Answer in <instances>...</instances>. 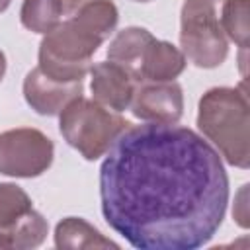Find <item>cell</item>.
I'll return each instance as SVG.
<instances>
[{
  "instance_id": "2",
  "label": "cell",
  "mask_w": 250,
  "mask_h": 250,
  "mask_svg": "<svg viewBox=\"0 0 250 250\" xmlns=\"http://www.w3.org/2000/svg\"><path fill=\"white\" fill-rule=\"evenodd\" d=\"M119 23L117 6L111 0H92L68 20L43 35L37 66L53 80L80 82L92 68V57Z\"/></svg>"
},
{
  "instance_id": "7",
  "label": "cell",
  "mask_w": 250,
  "mask_h": 250,
  "mask_svg": "<svg viewBox=\"0 0 250 250\" xmlns=\"http://www.w3.org/2000/svg\"><path fill=\"white\" fill-rule=\"evenodd\" d=\"M129 109L137 119L146 123H178L184 115V90L176 80L141 82Z\"/></svg>"
},
{
  "instance_id": "5",
  "label": "cell",
  "mask_w": 250,
  "mask_h": 250,
  "mask_svg": "<svg viewBox=\"0 0 250 250\" xmlns=\"http://www.w3.org/2000/svg\"><path fill=\"white\" fill-rule=\"evenodd\" d=\"M225 0H184L180 10V47L197 68H217L227 61L229 39L221 25Z\"/></svg>"
},
{
  "instance_id": "16",
  "label": "cell",
  "mask_w": 250,
  "mask_h": 250,
  "mask_svg": "<svg viewBox=\"0 0 250 250\" xmlns=\"http://www.w3.org/2000/svg\"><path fill=\"white\" fill-rule=\"evenodd\" d=\"M31 209L33 203L25 189L10 182L0 184V229L12 227Z\"/></svg>"
},
{
  "instance_id": "4",
  "label": "cell",
  "mask_w": 250,
  "mask_h": 250,
  "mask_svg": "<svg viewBox=\"0 0 250 250\" xmlns=\"http://www.w3.org/2000/svg\"><path fill=\"white\" fill-rule=\"evenodd\" d=\"M131 123L117 111L84 96L72 100L59 113L62 139L86 160H98Z\"/></svg>"
},
{
  "instance_id": "14",
  "label": "cell",
  "mask_w": 250,
  "mask_h": 250,
  "mask_svg": "<svg viewBox=\"0 0 250 250\" xmlns=\"http://www.w3.org/2000/svg\"><path fill=\"white\" fill-rule=\"evenodd\" d=\"M61 0H23L20 10V21L25 29L33 33H49L62 21Z\"/></svg>"
},
{
  "instance_id": "20",
  "label": "cell",
  "mask_w": 250,
  "mask_h": 250,
  "mask_svg": "<svg viewBox=\"0 0 250 250\" xmlns=\"http://www.w3.org/2000/svg\"><path fill=\"white\" fill-rule=\"evenodd\" d=\"M10 4H12V0H0V14L6 12L10 8Z\"/></svg>"
},
{
  "instance_id": "12",
  "label": "cell",
  "mask_w": 250,
  "mask_h": 250,
  "mask_svg": "<svg viewBox=\"0 0 250 250\" xmlns=\"http://www.w3.org/2000/svg\"><path fill=\"white\" fill-rule=\"evenodd\" d=\"M55 246L57 248H72V250H96V248H113L119 250V244L111 238L104 236L94 225H90L82 217H64L55 227Z\"/></svg>"
},
{
  "instance_id": "8",
  "label": "cell",
  "mask_w": 250,
  "mask_h": 250,
  "mask_svg": "<svg viewBox=\"0 0 250 250\" xmlns=\"http://www.w3.org/2000/svg\"><path fill=\"white\" fill-rule=\"evenodd\" d=\"M23 98L27 105L39 115H59L72 100L84 92V80L80 82H59L49 78L39 66L31 68L23 78Z\"/></svg>"
},
{
  "instance_id": "17",
  "label": "cell",
  "mask_w": 250,
  "mask_h": 250,
  "mask_svg": "<svg viewBox=\"0 0 250 250\" xmlns=\"http://www.w3.org/2000/svg\"><path fill=\"white\" fill-rule=\"evenodd\" d=\"M246 189H248V184H244L242 186V189H240V193H238V197H240V203H238V209H234L232 211V215H234V219H236V223L242 227V229H248V211H246Z\"/></svg>"
},
{
  "instance_id": "13",
  "label": "cell",
  "mask_w": 250,
  "mask_h": 250,
  "mask_svg": "<svg viewBox=\"0 0 250 250\" xmlns=\"http://www.w3.org/2000/svg\"><path fill=\"white\" fill-rule=\"evenodd\" d=\"M47 234H49L47 219L39 211L31 209L12 227L0 229V248H10V250L37 248L43 244Z\"/></svg>"
},
{
  "instance_id": "19",
  "label": "cell",
  "mask_w": 250,
  "mask_h": 250,
  "mask_svg": "<svg viewBox=\"0 0 250 250\" xmlns=\"http://www.w3.org/2000/svg\"><path fill=\"white\" fill-rule=\"evenodd\" d=\"M4 74H6V55H4V51L0 49V82H2Z\"/></svg>"
},
{
  "instance_id": "15",
  "label": "cell",
  "mask_w": 250,
  "mask_h": 250,
  "mask_svg": "<svg viewBox=\"0 0 250 250\" xmlns=\"http://www.w3.org/2000/svg\"><path fill=\"white\" fill-rule=\"evenodd\" d=\"M221 25L227 39L234 41L240 51L248 49V0H225L221 8Z\"/></svg>"
},
{
  "instance_id": "3",
  "label": "cell",
  "mask_w": 250,
  "mask_h": 250,
  "mask_svg": "<svg viewBox=\"0 0 250 250\" xmlns=\"http://www.w3.org/2000/svg\"><path fill=\"white\" fill-rule=\"evenodd\" d=\"M197 127L230 166H250V104L244 82L207 90L197 104Z\"/></svg>"
},
{
  "instance_id": "9",
  "label": "cell",
  "mask_w": 250,
  "mask_h": 250,
  "mask_svg": "<svg viewBox=\"0 0 250 250\" xmlns=\"http://www.w3.org/2000/svg\"><path fill=\"white\" fill-rule=\"evenodd\" d=\"M137 86L139 82L125 68L111 61L96 62L90 68L92 100L117 113L129 109Z\"/></svg>"
},
{
  "instance_id": "21",
  "label": "cell",
  "mask_w": 250,
  "mask_h": 250,
  "mask_svg": "<svg viewBox=\"0 0 250 250\" xmlns=\"http://www.w3.org/2000/svg\"><path fill=\"white\" fill-rule=\"evenodd\" d=\"M133 2H150V0H133Z\"/></svg>"
},
{
  "instance_id": "10",
  "label": "cell",
  "mask_w": 250,
  "mask_h": 250,
  "mask_svg": "<svg viewBox=\"0 0 250 250\" xmlns=\"http://www.w3.org/2000/svg\"><path fill=\"white\" fill-rule=\"evenodd\" d=\"M156 37L145 27H139V25L125 27V29L117 31V35L109 41L107 61L125 68L141 84V80H143V59H145V53H146L148 45Z\"/></svg>"
},
{
  "instance_id": "6",
  "label": "cell",
  "mask_w": 250,
  "mask_h": 250,
  "mask_svg": "<svg viewBox=\"0 0 250 250\" xmlns=\"http://www.w3.org/2000/svg\"><path fill=\"white\" fill-rule=\"evenodd\" d=\"M55 158L53 141L39 129L16 127L0 133V174L10 178H37Z\"/></svg>"
},
{
  "instance_id": "1",
  "label": "cell",
  "mask_w": 250,
  "mask_h": 250,
  "mask_svg": "<svg viewBox=\"0 0 250 250\" xmlns=\"http://www.w3.org/2000/svg\"><path fill=\"white\" fill-rule=\"evenodd\" d=\"M105 223L137 250H197L221 229L229 174L215 146L182 125H129L100 166Z\"/></svg>"
},
{
  "instance_id": "11",
  "label": "cell",
  "mask_w": 250,
  "mask_h": 250,
  "mask_svg": "<svg viewBox=\"0 0 250 250\" xmlns=\"http://www.w3.org/2000/svg\"><path fill=\"white\" fill-rule=\"evenodd\" d=\"M188 59L182 49L170 41L154 39L143 59V80L141 82H168L176 80L186 70Z\"/></svg>"
},
{
  "instance_id": "18",
  "label": "cell",
  "mask_w": 250,
  "mask_h": 250,
  "mask_svg": "<svg viewBox=\"0 0 250 250\" xmlns=\"http://www.w3.org/2000/svg\"><path fill=\"white\" fill-rule=\"evenodd\" d=\"M88 2H92V0H61L64 16H72L78 8H82V6H84V4H88Z\"/></svg>"
}]
</instances>
